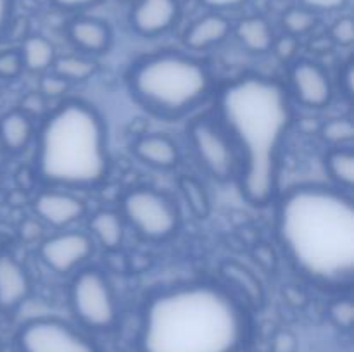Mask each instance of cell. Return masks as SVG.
Returning <instances> with one entry per match:
<instances>
[{
	"instance_id": "1",
	"label": "cell",
	"mask_w": 354,
	"mask_h": 352,
	"mask_svg": "<svg viewBox=\"0 0 354 352\" xmlns=\"http://www.w3.org/2000/svg\"><path fill=\"white\" fill-rule=\"evenodd\" d=\"M279 233L287 254L306 276L339 285L354 273V206L332 188L303 186L283 197Z\"/></svg>"
},
{
	"instance_id": "2",
	"label": "cell",
	"mask_w": 354,
	"mask_h": 352,
	"mask_svg": "<svg viewBox=\"0 0 354 352\" xmlns=\"http://www.w3.org/2000/svg\"><path fill=\"white\" fill-rule=\"evenodd\" d=\"M248 321L241 304L213 285H185L152 297L142 352H237Z\"/></svg>"
},
{
	"instance_id": "3",
	"label": "cell",
	"mask_w": 354,
	"mask_h": 352,
	"mask_svg": "<svg viewBox=\"0 0 354 352\" xmlns=\"http://www.w3.org/2000/svg\"><path fill=\"white\" fill-rule=\"evenodd\" d=\"M221 114L244 150L242 193L254 206H265L275 192L280 141L290 123L286 93L270 79H239L221 95Z\"/></svg>"
},
{
	"instance_id": "4",
	"label": "cell",
	"mask_w": 354,
	"mask_h": 352,
	"mask_svg": "<svg viewBox=\"0 0 354 352\" xmlns=\"http://www.w3.org/2000/svg\"><path fill=\"white\" fill-rule=\"evenodd\" d=\"M38 175L48 183L90 186L107 171L106 130L99 114L82 102H66L45 121L38 138Z\"/></svg>"
},
{
	"instance_id": "5",
	"label": "cell",
	"mask_w": 354,
	"mask_h": 352,
	"mask_svg": "<svg viewBox=\"0 0 354 352\" xmlns=\"http://www.w3.org/2000/svg\"><path fill=\"white\" fill-rule=\"evenodd\" d=\"M135 99L161 116H178L192 109L209 90V75L201 62L182 54L151 55L130 72Z\"/></svg>"
},
{
	"instance_id": "6",
	"label": "cell",
	"mask_w": 354,
	"mask_h": 352,
	"mask_svg": "<svg viewBox=\"0 0 354 352\" xmlns=\"http://www.w3.org/2000/svg\"><path fill=\"white\" fill-rule=\"evenodd\" d=\"M71 306L76 317L93 330H107L116 321L113 290L97 269H85L73 280Z\"/></svg>"
},
{
	"instance_id": "7",
	"label": "cell",
	"mask_w": 354,
	"mask_h": 352,
	"mask_svg": "<svg viewBox=\"0 0 354 352\" xmlns=\"http://www.w3.org/2000/svg\"><path fill=\"white\" fill-rule=\"evenodd\" d=\"M123 211L131 226L144 237L166 238L178 226V213L171 200L151 188H138L123 200Z\"/></svg>"
},
{
	"instance_id": "8",
	"label": "cell",
	"mask_w": 354,
	"mask_h": 352,
	"mask_svg": "<svg viewBox=\"0 0 354 352\" xmlns=\"http://www.w3.org/2000/svg\"><path fill=\"white\" fill-rule=\"evenodd\" d=\"M23 352H100L92 342L59 320H33L19 331Z\"/></svg>"
},
{
	"instance_id": "9",
	"label": "cell",
	"mask_w": 354,
	"mask_h": 352,
	"mask_svg": "<svg viewBox=\"0 0 354 352\" xmlns=\"http://www.w3.org/2000/svg\"><path fill=\"white\" fill-rule=\"evenodd\" d=\"M190 138L207 171L218 179L230 178L235 168V157L228 138L207 119H199L190 126Z\"/></svg>"
},
{
	"instance_id": "10",
	"label": "cell",
	"mask_w": 354,
	"mask_h": 352,
	"mask_svg": "<svg viewBox=\"0 0 354 352\" xmlns=\"http://www.w3.org/2000/svg\"><path fill=\"white\" fill-rule=\"evenodd\" d=\"M92 251L93 245L88 235L82 231H64L44 240L40 245V257L52 271L64 275L86 261Z\"/></svg>"
},
{
	"instance_id": "11",
	"label": "cell",
	"mask_w": 354,
	"mask_h": 352,
	"mask_svg": "<svg viewBox=\"0 0 354 352\" xmlns=\"http://www.w3.org/2000/svg\"><path fill=\"white\" fill-rule=\"evenodd\" d=\"M180 14L178 0H135L130 23L137 33L156 37L166 33Z\"/></svg>"
},
{
	"instance_id": "12",
	"label": "cell",
	"mask_w": 354,
	"mask_h": 352,
	"mask_svg": "<svg viewBox=\"0 0 354 352\" xmlns=\"http://www.w3.org/2000/svg\"><path fill=\"white\" fill-rule=\"evenodd\" d=\"M297 100L308 107H324L332 99L328 75L318 64L310 61L297 62L290 72Z\"/></svg>"
},
{
	"instance_id": "13",
	"label": "cell",
	"mask_w": 354,
	"mask_h": 352,
	"mask_svg": "<svg viewBox=\"0 0 354 352\" xmlns=\"http://www.w3.org/2000/svg\"><path fill=\"white\" fill-rule=\"evenodd\" d=\"M35 213L45 223L52 226H68L85 214V204L82 199L66 192H41L35 199Z\"/></svg>"
},
{
	"instance_id": "14",
	"label": "cell",
	"mask_w": 354,
	"mask_h": 352,
	"mask_svg": "<svg viewBox=\"0 0 354 352\" xmlns=\"http://www.w3.org/2000/svg\"><path fill=\"white\" fill-rule=\"evenodd\" d=\"M28 273L12 255L0 252V309L12 311L30 295Z\"/></svg>"
},
{
	"instance_id": "15",
	"label": "cell",
	"mask_w": 354,
	"mask_h": 352,
	"mask_svg": "<svg viewBox=\"0 0 354 352\" xmlns=\"http://www.w3.org/2000/svg\"><path fill=\"white\" fill-rule=\"evenodd\" d=\"M69 40L85 52L100 54L111 43V30L106 23L93 17H76L68 26Z\"/></svg>"
},
{
	"instance_id": "16",
	"label": "cell",
	"mask_w": 354,
	"mask_h": 352,
	"mask_svg": "<svg viewBox=\"0 0 354 352\" xmlns=\"http://www.w3.org/2000/svg\"><path fill=\"white\" fill-rule=\"evenodd\" d=\"M230 31L232 26L227 17H223L221 14H207L190 24L189 30L185 31L183 41L192 50H203V48L223 41Z\"/></svg>"
},
{
	"instance_id": "17",
	"label": "cell",
	"mask_w": 354,
	"mask_h": 352,
	"mask_svg": "<svg viewBox=\"0 0 354 352\" xmlns=\"http://www.w3.org/2000/svg\"><path fill=\"white\" fill-rule=\"evenodd\" d=\"M135 154L147 164L156 168H171L178 162V148L175 141L165 135H149L142 137L135 144Z\"/></svg>"
},
{
	"instance_id": "18",
	"label": "cell",
	"mask_w": 354,
	"mask_h": 352,
	"mask_svg": "<svg viewBox=\"0 0 354 352\" xmlns=\"http://www.w3.org/2000/svg\"><path fill=\"white\" fill-rule=\"evenodd\" d=\"M221 275L227 280L228 283L235 285V289L245 295V299L249 300L254 306H261L263 300H265V290H263L261 282L258 280V276L248 269L245 266H242L241 262L235 261H225L220 268Z\"/></svg>"
},
{
	"instance_id": "19",
	"label": "cell",
	"mask_w": 354,
	"mask_h": 352,
	"mask_svg": "<svg viewBox=\"0 0 354 352\" xmlns=\"http://www.w3.org/2000/svg\"><path fill=\"white\" fill-rule=\"evenodd\" d=\"M235 35L248 50L256 52V54L268 52L273 47V41H275L268 21L258 16L245 17V19L239 21V24L235 26Z\"/></svg>"
},
{
	"instance_id": "20",
	"label": "cell",
	"mask_w": 354,
	"mask_h": 352,
	"mask_svg": "<svg viewBox=\"0 0 354 352\" xmlns=\"http://www.w3.org/2000/svg\"><path fill=\"white\" fill-rule=\"evenodd\" d=\"M31 133L33 126L28 114L23 110H12L0 119V140L9 150H23L30 141Z\"/></svg>"
},
{
	"instance_id": "21",
	"label": "cell",
	"mask_w": 354,
	"mask_h": 352,
	"mask_svg": "<svg viewBox=\"0 0 354 352\" xmlns=\"http://www.w3.org/2000/svg\"><path fill=\"white\" fill-rule=\"evenodd\" d=\"M19 54L23 59V68L35 72L45 71L55 61L54 45L44 37H28L23 41Z\"/></svg>"
},
{
	"instance_id": "22",
	"label": "cell",
	"mask_w": 354,
	"mask_h": 352,
	"mask_svg": "<svg viewBox=\"0 0 354 352\" xmlns=\"http://www.w3.org/2000/svg\"><path fill=\"white\" fill-rule=\"evenodd\" d=\"M90 230L107 248H116L123 240V224L113 211H99L90 219Z\"/></svg>"
},
{
	"instance_id": "23",
	"label": "cell",
	"mask_w": 354,
	"mask_h": 352,
	"mask_svg": "<svg viewBox=\"0 0 354 352\" xmlns=\"http://www.w3.org/2000/svg\"><path fill=\"white\" fill-rule=\"evenodd\" d=\"M54 72L66 79L68 83L71 81H85L86 78L95 72L97 64L90 59L78 57V55H64V57H57L52 64Z\"/></svg>"
},
{
	"instance_id": "24",
	"label": "cell",
	"mask_w": 354,
	"mask_h": 352,
	"mask_svg": "<svg viewBox=\"0 0 354 352\" xmlns=\"http://www.w3.org/2000/svg\"><path fill=\"white\" fill-rule=\"evenodd\" d=\"M178 185L190 213L196 217H199V219H206L211 211V202L203 183H199L192 176H182Z\"/></svg>"
},
{
	"instance_id": "25",
	"label": "cell",
	"mask_w": 354,
	"mask_h": 352,
	"mask_svg": "<svg viewBox=\"0 0 354 352\" xmlns=\"http://www.w3.org/2000/svg\"><path fill=\"white\" fill-rule=\"evenodd\" d=\"M328 173L346 188L354 185V154L349 148H335L327 155Z\"/></svg>"
},
{
	"instance_id": "26",
	"label": "cell",
	"mask_w": 354,
	"mask_h": 352,
	"mask_svg": "<svg viewBox=\"0 0 354 352\" xmlns=\"http://www.w3.org/2000/svg\"><path fill=\"white\" fill-rule=\"evenodd\" d=\"M282 24L287 30V35L296 37V35H304L313 30L317 24V16L304 7H290L283 12Z\"/></svg>"
},
{
	"instance_id": "27",
	"label": "cell",
	"mask_w": 354,
	"mask_h": 352,
	"mask_svg": "<svg viewBox=\"0 0 354 352\" xmlns=\"http://www.w3.org/2000/svg\"><path fill=\"white\" fill-rule=\"evenodd\" d=\"M320 135L332 145H346L354 138V124L348 117L330 119L320 126Z\"/></svg>"
},
{
	"instance_id": "28",
	"label": "cell",
	"mask_w": 354,
	"mask_h": 352,
	"mask_svg": "<svg viewBox=\"0 0 354 352\" xmlns=\"http://www.w3.org/2000/svg\"><path fill=\"white\" fill-rule=\"evenodd\" d=\"M328 316L339 328H349L354 324V304L351 299H337L328 306Z\"/></svg>"
},
{
	"instance_id": "29",
	"label": "cell",
	"mask_w": 354,
	"mask_h": 352,
	"mask_svg": "<svg viewBox=\"0 0 354 352\" xmlns=\"http://www.w3.org/2000/svg\"><path fill=\"white\" fill-rule=\"evenodd\" d=\"M330 37L335 43L349 47L354 41V21L349 16L335 21L330 28Z\"/></svg>"
},
{
	"instance_id": "30",
	"label": "cell",
	"mask_w": 354,
	"mask_h": 352,
	"mask_svg": "<svg viewBox=\"0 0 354 352\" xmlns=\"http://www.w3.org/2000/svg\"><path fill=\"white\" fill-rule=\"evenodd\" d=\"M23 69V59L17 50L0 52V78H16Z\"/></svg>"
},
{
	"instance_id": "31",
	"label": "cell",
	"mask_w": 354,
	"mask_h": 352,
	"mask_svg": "<svg viewBox=\"0 0 354 352\" xmlns=\"http://www.w3.org/2000/svg\"><path fill=\"white\" fill-rule=\"evenodd\" d=\"M69 88V83L66 79H62L61 76L54 75H48L41 78L40 83V92L44 97H61L68 92Z\"/></svg>"
},
{
	"instance_id": "32",
	"label": "cell",
	"mask_w": 354,
	"mask_h": 352,
	"mask_svg": "<svg viewBox=\"0 0 354 352\" xmlns=\"http://www.w3.org/2000/svg\"><path fill=\"white\" fill-rule=\"evenodd\" d=\"M297 337L289 330H280L272 338V352H296Z\"/></svg>"
},
{
	"instance_id": "33",
	"label": "cell",
	"mask_w": 354,
	"mask_h": 352,
	"mask_svg": "<svg viewBox=\"0 0 354 352\" xmlns=\"http://www.w3.org/2000/svg\"><path fill=\"white\" fill-rule=\"evenodd\" d=\"M273 47H275V54L282 61H290L296 55L299 43H297V38L292 37V35H283L279 40L273 41Z\"/></svg>"
},
{
	"instance_id": "34",
	"label": "cell",
	"mask_w": 354,
	"mask_h": 352,
	"mask_svg": "<svg viewBox=\"0 0 354 352\" xmlns=\"http://www.w3.org/2000/svg\"><path fill=\"white\" fill-rule=\"evenodd\" d=\"M301 7L311 10V12H330L339 10L348 3V0H299Z\"/></svg>"
},
{
	"instance_id": "35",
	"label": "cell",
	"mask_w": 354,
	"mask_h": 352,
	"mask_svg": "<svg viewBox=\"0 0 354 352\" xmlns=\"http://www.w3.org/2000/svg\"><path fill=\"white\" fill-rule=\"evenodd\" d=\"M254 257H256V261H258L259 264L266 269H273L277 266L275 252H273V248L268 247L266 244L258 245V247L254 248Z\"/></svg>"
},
{
	"instance_id": "36",
	"label": "cell",
	"mask_w": 354,
	"mask_h": 352,
	"mask_svg": "<svg viewBox=\"0 0 354 352\" xmlns=\"http://www.w3.org/2000/svg\"><path fill=\"white\" fill-rule=\"evenodd\" d=\"M24 113L40 114L45 110V97L41 93H30L23 102Z\"/></svg>"
},
{
	"instance_id": "37",
	"label": "cell",
	"mask_w": 354,
	"mask_h": 352,
	"mask_svg": "<svg viewBox=\"0 0 354 352\" xmlns=\"http://www.w3.org/2000/svg\"><path fill=\"white\" fill-rule=\"evenodd\" d=\"M14 10V0H0V37L9 28L10 19H12Z\"/></svg>"
},
{
	"instance_id": "38",
	"label": "cell",
	"mask_w": 354,
	"mask_h": 352,
	"mask_svg": "<svg viewBox=\"0 0 354 352\" xmlns=\"http://www.w3.org/2000/svg\"><path fill=\"white\" fill-rule=\"evenodd\" d=\"M57 7L64 10H82L88 9V7L97 6L100 0H52Z\"/></svg>"
},
{
	"instance_id": "39",
	"label": "cell",
	"mask_w": 354,
	"mask_h": 352,
	"mask_svg": "<svg viewBox=\"0 0 354 352\" xmlns=\"http://www.w3.org/2000/svg\"><path fill=\"white\" fill-rule=\"evenodd\" d=\"M19 233L24 240H35L41 235V224L37 219H26L19 228Z\"/></svg>"
},
{
	"instance_id": "40",
	"label": "cell",
	"mask_w": 354,
	"mask_h": 352,
	"mask_svg": "<svg viewBox=\"0 0 354 352\" xmlns=\"http://www.w3.org/2000/svg\"><path fill=\"white\" fill-rule=\"evenodd\" d=\"M206 7L216 10H225V9H235V7H241L244 3H248V0H201Z\"/></svg>"
},
{
	"instance_id": "41",
	"label": "cell",
	"mask_w": 354,
	"mask_h": 352,
	"mask_svg": "<svg viewBox=\"0 0 354 352\" xmlns=\"http://www.w3.org/2000/svg\"><path fill=\"white\" fill-rule=\"evenodd\" d=\"M341 79H342V88H344L346 95L351 97L353 92H354V64L353 62H348L344 68V71H342L341 75Z\"/></svg>"
},
{
	"instance_id": "42",
	"label": "cell",
	"mask_w": 354,
	"mask_h": 352,
	"mask_svg": "<svg viewBox=\"0 0 354 352\" xmlns=\"http://www.w3.org/2000/svg\"><path fill=\"white\" fill-rule=\"evenodd\" d=\"M121 2H135V0H121Z\"/></svg>"
},
{
	"instance_id": "43",
	"label": "cell",
	"mask_w": 354,
	"mask_h": 352,
	"mask_svg": "<svg viewBox=\"0 0 354 352\" xmlns=\"http://www.w3.org/2000/svg\"><path fill=\"white\" fill-rule=\"evenodd\" d=\"M0 185H2V175H0Z\"/></svg>"
}]
</instances>
